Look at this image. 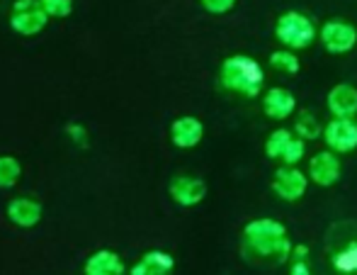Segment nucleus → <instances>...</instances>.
Listing matches in <instances>:
<instances>
[{"mask_svg": "<svg viewBox=\"0 0 357 275\" xmlns=\"http://www.w3.org/2000/svg\"><path fill=\"white\" fill-rule=\"evenodd\" d=\"M207 183L202 178L195 176H175L173 181L168 183V195L175 205L180 207H195V205L204 202L207 198Z\"/></svg>", "mask_w": 357, "mask_h": 275, "instance_id": "nucleus-10", "label": "nucleus"}, {"mask_svg": "<svg viewBox=\"0 0 357 275\" xmlns=\"http://www.w3.org/2000/svg\"><path fill=\"white\" fill-rule=\"evenodd\" d=\"M265 68L248 54H231L219 66V86L241 98H258L265 91Z\"/></svg>", "mask_w": 357, "mask_h": 275, "instance_id": "nucleus-2", "label": "nucleus"}, {"mask_svg": "<svg viewBox=\"0 0 357 275\" xmlns=\"http://www.w3.org/2000/svg\"><path fill=\"white\" fill-rule=\"evenodd\" d=\"M289 275H311V258H291Z\"/></svg>", "mask_w": 357, "mask_h": 275, "instance_id": "nucleus-24", "label": "nucleus"}, {"mask_svg": "<svg viewBox=\"0 0 357 275\" xmlns=\"http://www.w3.org/2000/svg\"><path fill=\"white\" fill-rule=\"evenodd\" d=\"M331 266L338 275H355L357 273V239L350 244H345L343 248L333 253Z\"/></svg>", "mask_w": 357, "mask_h": 275, "instance_id": "nucleus-19", "label": "nucleus"}, {"mask_svg": "<svg viewBox=\"0 0 357 275\" xmlns=\"http://www.w3.org/2000/svg\"><path fill=\"white\" fill-rule=\"evenodd\" d=\"M275 39L280 47H287L291 52H304L319 39V29H316L314 20L301 10H284L273 27Z\"/></svg>", "mask_w": 357, "mask_h": 275, "instance_id": "nucleus-3", "label": "nucleus"}, {"mask_svg": "<svg viewBox=\"0 0 357 275\" xmlns=\"http://www.w3.org/2000/svg\"><path fill=\"white\" fill-rule=\"evenodd\" d=\"M204 139V124L195 114H183L170 124V142L175 149H195Z\"/></svg>", "mask_w": 357, "mask_h": 275, "instance_id": "nucleus-13", "label": "nucleus"}, {"mask_svg": "<svg viewBox=\"0 0 357 275\" xmlns=\"http://www.w3.org/2000/svg\"><path fill=\"white\" fill-rule=\"evenodd\" d=\"M39 3L44 5V10L49 13V17L54 20H63L68 17V15L73 13V0H39Z\"/></svg>", "mask_w": 357, "mask_h": 275, "instance_id": "nucleus-21", "label": "nucleus"}, {"mask_svg": "<svg viewBox=\"0 0 357 275\" xmlns=\"http://www.w3.org/2000/svg\"><path fill=\"white\" fill-rule=\"evenodd\" d=\"M326 149L335 154H350L357 149V122L355 117H331L324 127Z\"/></svg>", "mask_w": 357, "mask_h": 275, "instance_id": "nucleus-9", "label": "nucleus"}, {"mask_svg": "<svg viewBox=\"0 0 357 275\" xmlns=\"http://www.w3.org/2000/svg\"><path fill=\"white\" fill-rule=\"evenodd\" d=\"M63 132H66L68 142H71L73 147L85 149V147L90 144V137H88V129H85V124H80V122H68Z\"/></svg>", "mask_w": 357, "mask_h": 275, "instance_id": "nucleus-22", "label": "nucleus"}, {"mask_svg": "<svg viewBox=\"0 0 357 275\" xmlns=\"http://www.w3.org/2000/svg\"><path fill=\"white\" fill-rule=\"evenodd\" d=\"M326 110L331 117H357V88L338 83L326 95Z\"/></svg>", "mask_w": 357, "mask_h": 275, "instance_id": "nucleus-14", "label": "nucleus"}, {"mask_svg": "<svg viewBox=\"0 0 357 275\" xmlns=\"http://www.w3.org/2000/svg\"><path fill=\"white\" fill-rule=\"evenodd\" d=\"M319 42L333 57H343L350 54L357 47V27L345 20H328L321 24L319 29Z\"/></svg>", "mask_w": 357, "mask_h": 275, "instance_id": "nucleus-7", "label": "nucleus"}, {"mask_svg": "<svg viewBox=\"0 0 357 275\" xmlns=\"http://www.w3.org/2000/svg\"><path fill=\"white\" fill-rule=\"evenodd\" d=\"M324 127H326V122H321L316 112H311V110H299L291 129H294L296 137H301L304 142H316V139L324 137Z\"/></svg>", "mask_w": 357, "mask_h": 275, "instance_id": "nucleus-17", "label": "nucleus"}, {"mask_svg": "<svg viewBox=\"0 0 357 275\" xmlns=\"http://www.w3.org/2000/svg\"><path fill=\"white\" fill-rule=\"evenodd\" d=\"M306 144L301 137H296L294 129L278 127L270 132V137L265 139V156L270 161L289 163V166H299L306 158Z\"/></svg>", "mask_w": 357, "mask_h": 275, "instance_id": "nucleus-4", "label": "nucleus"}, {"mask_svg": "<svg viewBox=\"0 0 357 275\" xmlns=\"http://www.w3.org/2000/svg\"><path fill=\"white\" fill-rule=\"evenodd\" d=\"M199 5H202L209 15H226L236 8V0H199Z\"/></svg>", "mask_w": 357, "mask_h": 275, "instance_id": "nucleus-23", "label": "nucleus"}, {"mask_svg": "<svg viewBox=\"0 0 357 275\" xmlns=\"http://www.w3.org/2000/svg\"><path fill=\"white\" fill-rule=\"evenodd\" d=\"M173 271H175V258L170 256L168 251H160V248L146 251L144 256L129 268L132 275H170Z\"/></svg>", "mask_w": 357, "mask_h": 275, "instance_id": "nucleus-16", "label": "nucleus"}, {"mask_svg": "<svg viewBox=\"0 0 357 275\" xmlns=\"http://www.w3.org/2000/svg\"><path fill=\"white\" fill-rule=\"evenodd\" d=\"M49 13L39 0H15L10 8V29L20 37H37L49 24Z\"/></svg>", "mask_w": 357, "mask_h": 275, "instance_id": "nucleus-5", "label": "nucleus"}, {"mask_svg": "<svg viewBox=\"0 0 357 275\" xmlns=\"http://www.w3.org/2000/svg\"><path fill=\"white\" fill-rule=\"evenodd\" d=\"M296 54L299 52H291V49H287V47L275 49L268 57V66L273 68V71L282 73V76H296V73L301 71V59L296 57Z\"/></svg>", "mask_w": 357, "mask_h": 275, "instance_id": "nucleus-18", "label": "nucleus"}, {"mask_svg": "<svg viewBox=\"0 0 357 275\" xmlns=\"http://www.w3.org/2000/svg\"><path fill=\"white\" fill-rule=\"evenodd\" d=\"M243 248L253 251L258 258L273 263H289L291 258V244L289 232L282 222L270 217H258L250 219L243 227Z\"/></svg>", "mask_w": 357, "mask_h": 275, "instance_id": "nucleus-1", "label": "nucleus"}, {"mask_svg": "<svg viewBox=\"0 0 357 275\" xmlns=\"http://www.w3.org/2000/svg\"><path fill=\"white\" fill-rule=\"evenodd\" d=\"M309 181L319 188H333L343 176V163H340V154L331 151V149H321L309 158Z\"/></svg>", "mask_w": 357, "mask_h": 275, "instance_id": "nucleus-8", "label": "nucleus"}, {"mask_svg": "<svg viewBox=\"0 0 357 275\" xmlns=\"http://www.w3.org/2000/svg\"><path fill=\"white\" fill-rule=\"evenodd\" d=\"M83 273L85 275H124L127 271V263L112 248H100L93 256L85 258L83 263Z\"/></svg>", "mask_w": 357, "mask_h": 275, "instance_id": "nucleus-15", "label": "nucleus"}, {"mask_svg": "<svg viewBox=\"0 0 357 275\" xmlns=\"http://www.w3.org/2000/svg\"><path fill=\"white\" fill-rule=\"evenodd\" d=\"M22 178V163L17 161L15 156H0V188L3 190H10L20 183Z\"/></svg>", "mask_w": 357, "mask_h": 275, "instance_id": "nucleus-20", "label": "nucleus"}, {"mask_svg": "<svg viewBox=\"0 0 357 275\" xmlns=\"http://www.w3.org/2000/svg\"><path fill=\"white\" fill-rule=\"evenodd\" d=\"M5 214H8L10 224L20 229H32L42 222L44 217V207L39 200L34 198H13L5 207Z\"/></svg>", "mask_w": 357, "mask_h": 275, "instance_id": "nucleus-12", "label": "nucleus"}, {"mask_svg": "<svg viewBox=\"0 0 357 275\" xmlns=\"http://www.w3.org/2000/svg\"><path fill=\"white\" fill-rule=\"evenodd\" d=\"M309 173H304L299 166H289L282 163L278 166V171L273 173V183L270 190L275 193V198H280L282 202H299L309 190Z\"/></svg>", "mask_w": 357, "mask_h": 275, "instance_id": "nucleus-6", "label": "nucleus"}, {"mask_svg": "<svg viewBox=\"0 0 357 275\" xmlns=\"http://www.w3.org/2000/svg\"><path fill=\"white\" fill-rule=\"evenodd\" d=\"M260 105H263L265 117L275 119V122H284V119H289L291 114L296 112L294 93H291L289 88H284V86L268 88V91L263 93V100H260Z\"/></svg>", "mask_w": 357, "mask_h": 275, "instance_id": "nucleus-11", "label": "nucleus"}]
</instances>
